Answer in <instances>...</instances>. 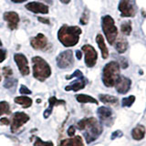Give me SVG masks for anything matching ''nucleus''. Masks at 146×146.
Wrapping results in <instances>:
<instances>
[{"label":"nucleus","instance_id":"3","mask_svg":"<svg viewBox=\"0 0 146 146\" xmlns=\"http://www.w3.org/2000/svg\"><path fill=\"white\" fill-rule=\"evenodd\" d=\"M33 64V76L39 81H44L51 75V68L48 63L40 57L32 58Z\"/></svg>","mask_w":146,"mask_h":146},{"label":"nucleus","instance_id":"8","mask_svg":"<svg viewBox=\"0 0 146 146\" xmlns=\"http://www.w3.org/2000/svg\"><path fill=\"white\" fill-rule=\"evenodd\" d=\"M118 9L121 12V16L122 17H133L136 14V10L131 0H121Z\"/></svg>","mask_w":146,"mask_h":146},{"label":"nucleus","instance_id":"23","mask_svg":"<svg viewBox=\"0 0 146 146\" xmlns=\"http://www.w3.org/2000/svg\"><path fill=\"white\" fill-rule=\"evenodd\" d=\"M99 99L100 100V102H102L103 103H106V104H112V105L118 104V98L114 97V96H111V95L100 94Z\"/></svg>","mask_w":146,"mask_h":146},{"label":"nucleus","instance_id":"28","mask_svg":"<svg viewBox=\"0 0 146 146\" xmlns=\"http://www.w3.org/2000/svg\"><path fill=\"white\" fill-rule=\"evenodd\" d=\"M10 113V107L7 102H0V116L3 114Z\"/></svg>","mask_w":146,"mask_h":146},{"label":"nucleus","instance_id":"38","mask_svg":"<svg viewBox=\"0 0 146 146\" xmlns=\"http://www.w3.org/2000/svg\"><path fill=\"white\" fill-rule=\"evenodd\" d=\"M121 68H127L128 67V62L125 58H121Z\"/></svg>","mask_w":146,"mask_h":146},{"label":"nucleus","instance_id":"30","mask_svg":"<svg viewBox=\"0 0 146 146\" xmlns=\"http://www.w3.org/2000/svg\"><path fill=\"white\" fill-rule=\"evenodd\" d=\"M34 146H54L53 143L52 141H42L40 138H38V137H36L35 141H34Z\"/></svg>","mask_w":146,"mask_h":146},{"label":"nucleus","instance_id":"29","mask_svg":"<svg viewBox=\"0 0 146 146\" xmlns=\"http://www.w3.org/2000/svg\"><path fill=\"white\" fill-rule=\"evenodd\" d=\"M89 18H90V11L86 8L83 11V13H82L81 17H80V24L81 25H87L89 22Z\"/></svg>","mask_w":146,"mask_h":146},{"label":"nucleus","instance_id":"13","mask_svg":"<svg viewBox=\"0 0 146 146\" xmlns=\"http://www.w3.org/2000/svg\"><path fill=\"white\" fill-rule=\"evenodd\" d=\"M131 85V80L129 78H126L124 76H120L114 86H115V89L119 93L125 94L129 91Z\"/></svg>","mask_w":146,"mask_h":146},{"label":"nucleus","instance_id":"34","mask_svg":"<svg viewBox=\"0 0 146 146\" xmlns=\"http://www.w3.org/2000/svg\"><path fill=\"white\" fill-rule=\"evenodd\" d=\"M83 74H82V72L80 71V70H77L74 73H73V74H71L70 76H67L66 77V79L67 80H70V79H72V78H74V77H80V76H82Z\"/></svg>","mask_w":146,"mask_h":146},{"label":"nucleus","instance_id":"10","mask_svg":"<svg viewBox=\"0 0 146 146\" xmlns=\"http://www.w3.org/2000/svg\"><path fill=\"white\" fill-rule=\"evenodd\" d=\"M14 59H15V62L17 63V66L21 74L23 76L29 75V62H27V58L25 55L22 53H17L14 56Z\"/></svg>","mask_w":146,"mask_h":146},{"label":"nucleus","instance_id":"37","mask_svg":"<svg viewBox=\"0 0 146 146\" xmlns=\"http://www.w3.org/2000/svg\"><path fill=\"white\" fill-rule=\"evenodd\" d=\"M38 20L39 22L42 23V24H45V25H49L50 24L49 19H48V18H47V17H38Z\"/></svg>","mask_w":146,"mask_h":146},{"label":"nucleus","instance_id":"7","mask_svg":"<svg viewBox=\"0 0 146 146\" xmlns=\"http://www.w3.org/2000/svg\"><path fill=\"white\" fill-rule=\"evenodd\" d=\"M57 65L59 68H68L72 67L74 63V58H73V52L71 50H65L61 52L56 58Z\"/></svg>","mask_w":146,"mask_h":146},{"label":"nucleus","instance_id":"27","mask_svg":"<svg viewBox=\"0 0 146 146\" xmlns=\"http://www.w3.org/2000/svg\"><path fill=\"white\" fill-rule=\"evenodd\" d=\"M134 102H135V97L133 95H131L127 98H123L121 102V105H122V107H131Z\"/></svg>","mask_w":146,"mask_h":146},{"label":"nucleus","instance_id":"36","mask_svg":"<svg viewBox=\"0 0 146 146\" xmlns=\"http://www.w3.org/2000/svg\"><path fill=\"white\" fill-rule=\"evenodd\" d=\"M75 132H76V129L74 126H70V128H68V135L70 136V137H73L75 135Z\"/></svg>","mask_w":146,"mask_h":146},{"label":"nucleus","instance_id":"40","mask_svg":"<svg viewBox=\"0 0 146 146\" xmlns=\"http://www.w3.org/2000/svg\"><path fill=\"white\" fill-rule=\"evenodd\" d=\"M76 57L78 59H80L81 57H82V53L80 52V50H77L76 51Z\"/></svg>","mask_w":146,"mask_h":146},{"label":"nucleus","instance_id":"11","mask_svg":"<svg viewBox=\"0 0 146 146\" xmlns=\"http://www.w3.org/2000/svg\"><path fill=\"white\" fill-rule=\"evenodd\" d=\"M30 45L34 49L38 50H44L48 48V41L47 36L42 33H38L35 38L30 40Z\"/></svg>","mask_w":146,"mask_h":146},{"label":"nucleus","instance_id":"42","mask_svg":"<svg viewBox=\"0 0 146 146\" xmlns=\"http://www.w3.org/2000/svg\"><path fill=\"white\" fill-rule=\"evenodd\" d=\"M60 2L63 4H68L70 2V0H60Z\"/></svg>","mask_w":146,"mask_h":146},{"label":"nucleus","instance_id":"5","mask_svg":"<svg viewBox=\"0 0 146 146\" xmlns=\"http://www.w3.org/2000/svg\"><path fill=\"white\" fill-rule=\"evenodd\" d=\"M102 27L103 33L107 38L109 44L113 45L117 39L118 36V29L115 26L114 19L111 16H104L102 18Z\"/></svg>","mask_w":146,"mask_h":146},{"label":"nucleus","instance_id":"43","mask_svg":"<svg viewBox=\"0 0 146 146\" xmlns=\"http://www.w3.org/2000/svg\"><path fill=\"white\" fill-rule=\"evenodd\" d=\"M41 1L46 2V3H48V4H50V5L52 4V0H41Z\"/></svg>","mask_w":146,"mask_h":146},{"label":"nucleus","instance_id":"2","mask_svg":"<svg viewBox=\"0 0 146 146\" xmlns=\"http://www.w3.org/2000/svg\"><path fill=\"white\" fill-rule=\"evenodd\" d=\"M78 129L84 131V137L87 143H90L95 141L98 136L102 132V127L95 118H87L77 123Z\"/></svg>","mask_w":146,"mask_h":146},{"label":"nucleus","instance_id":"26","mask_svg":"<svg viewBox=\"0 0 146 146\" xmlns=\"http://www.w3.org/2000/svg\"><path fill=\"white\" fill-rule=\"evenodd\" d=\"M17 83V80L16 79H14V78H6V80H5V83H4V87L7 89H11L12 87H15Z\"/></svg>","mask_w":146,"mask_h":146},{"label":"nucleus","instance_id":"31","mask_svg":"<svg viewBox=\"0 0 146 146\" xmlns=\"http://www.w3.org/2000/svg\"><path fill=\"white\" fill-rule=\"evenodd\" d=\"M3 74L5 76V78H9L11 77L13 74V70L11 68L9 67H4L3 68Z\"/></svg>","mask_w":146,"mask_h":146},{"label":"nucleus","instance_id":"45","mask_svg":"<svg viewBox=\"0 0 146 146\" xmlns=\"http://www.w3.org/2000/svg\"><path fill=\"white\" fill-rule=\"evenodd\" d=\"M1 79H2V78H1V75H0V81H1Z\"/></svg>","mask_w":146,"mask_h":146},{"label":"nucleus","instance_id":"32","mask_svg":"<svg viewBox=\"0 0 146 146\" xmlns=\"http://www.w3.org/2000/svg\"><path fill=\"white\" fill-rule=\"evenodd\" d=\"M19 92L21 94H27V95H29V94H31V90L29 89H27L25 85H21L20 89H19Z\"/></svg>","mask_w":146,"mask_h":146},{"label":"nucleus","instance_id":"9","mask_svg":"<svg viewBox=\"0 0 146 146\" xmlns=\"http://www.w3.org/2000/svg\"><path fill=\"white\" fill-rule=\"evenodd\" d=\"M29 121V116L25 112H16L12 115L11 122V131L16 132L19 128Z\"/></svg>","mask_w":146,"mask_h":146},{"label":"nucleus","instance_id":"14","mask_svg":"<svg viewBox=\"0 0 146 146\" xmlns=\"http://www.w3.org/2000/svg\"><path fill=\"white\" fill-rule=\"evenodd\" d=\"M25 7L30 12L36 14H48V7L47 5L40 2H29L27 3Z\"/></svg>","mask_w":146,"mask_h":146},{"label":"nucleus","instance_id":"21","mask_svg":"<svg viewBox=\"0 0 146 146\" xmlns=\"http://www.w3.org/2000/svg\"><path fill=\"white\" fill-rule=\"evenodd\" d=\"M115 48L118 51V53H120V54L124 53L127 50V48H128V41H127V39L124 38H119L117 40V42L115 43Z\"/></svg>","mask_w":146,"mask_h":146},{"label":"nucleus","instance_id":"1","mask_svg":"<svg viewBox=\"0 0 146 146\" xmlns=\"http://www.w3.org/2000/svg\"><path fill=\"white\" fill-rule=\"evenodd\" d=\"M82 33L80 27L78 26L63 25L58 32V38L64 47H74L80 40V35Z\"/></svg>","mask_w":146,"mask_h":146},{"label":"nucleus","instance_id":"18","mask_svg":"<svg viewBox=\"0 0 146 146\" xmlns=\"http://www.w3.org/2000/svg\"><path fill=\"white\" fill-rule=\"evenodd\" d=\"M96 42H97L99 48L102 51V56L103 58H107L109 57V50L107 48V46L105 44V41L102 35L98 34L97 36H96Z\"/></svg>","mask_w":146,"mask_h":146},{"label":"nucleus","instance_id":"24","mask_svg":"<svg viewBox=\"0 0 146 146\" xmlns=\"http://www.w3.org/2000/svg\"><path fill=\"white\" fill-rule=\"evenodd\" d=\"M76 100L80 103H94L98 104V100H96L93 97L85 94H78L76 95Z\"/></svg>","mask_w":146,"mask_h":146},{"label":"nucleus","instance_id":"6","mask_svg":"<svg viewBox=\"0 0 146 146\" xmlns=\"http://www.w3.org/2000/svg\"><path fill=\"white\" fill-rule=\"evenodd\" d=\"M81 50L85 55V64L88 68H92L95 66L98 58V53L95 48L89 44L82 46Z\"/></svg>","mask_w":146,"mask_h":146},{"label":"nucleus","instance_id":"44","mask_svg":"<svg viewBox=\"0 0 146 146\" xmlns=\"http://www.w3.org/2000/svg\"><path fill=\"white\" fill-rule=\"evenodd\" d=\"M2 46V42H1V40H0V47Z\"/></svg>","mask_w":146,"mask_h":146},{"label":"nucleus","instance_id":"22","mask_svg":"<svg viewBox=\"0 0 146 146\" xmlns=\"http://www.w3.org/2000/svg\"><path fill=\"white\" fill-rule=\"evenodd\" d=\"M15 102L17 104H19L21 106H23V108H29L32 105V100L27 96H20V97H16L15 98Z\"/></svg>","mask_w":146,"mask_h":146},{"label":"nucleus","instance_id":"16","mask_svg":"<svg viewBox=\"0 0 146 146\" xmlns=\"http://www.w3.org/2000/svg\"><path fill=\"white\" fill-rule=\"evenodd\" d=\"M58 146H84L80 136H73L68 139H64L59 143Z\"/></svg>","mask_w":146,"mask_h":146},{"label":"nucleus","instance_id":"19","mask_svg":"<svg viewBox=\"0 0 146 146\" xmlns=\"http://www.w3.org/2000/svg\"><path fill=\"white\" fill-rule=\"evenodd\" d=\"M100 120L102 121H107L112 116V111L109 107H100L97 111Z\"/></svg>","mask_w":146,"mask_h":146},{"label":"nucleus","instance_id":"17","mask_svg":"<svg viewBox=\"0 0 146 146\" xmlns=\"http://www.w3.org/2000/svg\"><path fill=\"white\" fill-rule=\"evenodd\" d=\"M60 104H65V100H58L56 97H51L48 99V108L44 111V118L47 119L50 116V114L52 112V110L54 106H58Z\"/></svg>","mask_w":146,"mask_h":146},{"label":"nucleus","instance_id":"4","mask_svg":"<svg viewBox=\"0 0 146 146\" xmlns=\"http://www.w3.org/2000/svg\"><path fill=\"white\" fill-rule=\"evenodd\" d=\"M120 77V64L116 61L107 63L103 68L102 81L106 87H113Z\"/></svg>","mask_w":146,"mask_h":146},{"label":"nucleus","instance_id":"33","mask_svg":"<svg viewBox=\"0 0 146 146\" xmlns=\"http://www.w3.org/2000/svg\"><path fill=\"white\" fill-rule=\"evenodd\" d=\"M122 135H123L122 131H120V130H117V131H115L114 132H112V134H111V140H114V139H116V138H120V137H121Z\"/></svg>","mask_w":146,"mask_h":146},{"label":"nucleus","instance_id":"20","mask_svg":"<svg viewBox=\"0 0 146 146\" xmlns=\"http://www.w3.org/2000/svg\"><path fill=\"white\" fill-rule=\"evenodd\" d=\"M145 135V127L143 125H137L131 131V136L132 138L136 141H140L144 138Z\"/></svg>","mask_w":146,"mask_h":146},{"label":"nucleus","instance_id":"12","mask_svg":"<svg viewBox=\"0 0 146 146\" xmlns=\"http://www.w3.org/2000/svg\"><path fill=\"white\" fill-rule=\"evenodd\" d=\"M3 17L4 20L7 21V26L11 30H15L17 29L18 24H19V16H18L17 13L14 11L5 12Z\"/></svg>","mask_w":146,"mask_h":146},{"label":"nucleus","instance_id":"39","mask_svg":"<svg viewBox=\"0 0 146 146\" xmlns=\"http://www.w3.org/2000/svg\"><path fill=\"white\" fill-rule=\"evenodd\" d=\"M1 124H6V125L9 124L8 119H7V118H3V119H1Z\"/></svg>","mask_w":146,"mask_h":146},{"label":"nucleus","instance_id":"25","mask_svg":"<svg viewBox=\"0 0 146 146\" xmlns=\"http://www.w3.org/2000/svg\"><path fill=\"white\" fill-rule=\"evenodd\" d=\"M121 32L124 35L129 36L131 33V30H132V27H131V21H125L123 22L121 26Z\"/></svg>","mask_w":146,"mask_h":146},{"label":"nucleus","instance_id":"15","mask_svg":"<svg viewBox=\"0 0 146 146\" xmlns=\"http://www.w3.org/2000/svg\"><path fill=\"white\" fill-rule=\"evenodd\" d=\"M87 82H88V80H87V79L83 75L80 76V77H78V79L76 80L73 81L71 84L68 85L65 88V90H67V91H70V90L78 91V90H80L85 88Z\"/></svg>","mask_w":146,"mask_h":146},{"label":"nucleus","instance_id":"35","mask_svg":"<svg viewBox=\"0 0 146 146\" xmlns=\"http://www.w3.org/2000/svg\"><path fill=\"white\" fill-rule=\"evenodd\" d=\"M7 58V51L5 49L0 48V62H3Z\"/></svg>","mask_w":146,"mask_h":146},{"label":"nucleus","instance_id":"41","mask_svg":"<svg viewBox=\"0 0 146 146\" xmlns=\"http://www.w3.org/2000/svg\"><path fill=\"white\" fill-rule=\"evenodd\" d=\"M13 3H16V4H20V3H23V2H26L27 0H11Z\"/></svg>","mask_w":146,"mask_h":146}]
</instances>
